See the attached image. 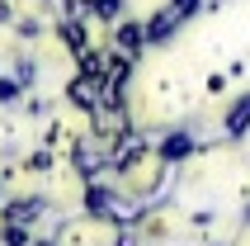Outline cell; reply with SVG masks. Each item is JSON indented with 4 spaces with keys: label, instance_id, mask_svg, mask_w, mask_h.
Returning <instances> with one entry per match:
<instances>
[{
    "label": "cell",
    "instance_id": "obj_1",
    "mask_svg": "<svg viewBox=\"0 0 250 246\" xmlns=\"http://www.w3.org/2000/svg\"><path fill=\"white\" fill-rule=\"evenodd\" d=\"M194 14H198V0H166V5L146 19V43H156V48L170 43L189 19H194Z\"/></svg>",
    "mask_w": 250,
    "mask_h": 246
},
{
    "label": "cell",
    "instance_id": "obj_2",
    "mask_svg": "<svg viewBox=\"0 0 250 246\" xmlns=\"http://www.w3.org/2000/svg\"><path fill=\"white\" fill-rule=\"evenodd\" d=\"M246 128H250V95H241L236 104H231V114H227V133L241 137Z\"/></svg>",
    "mask_w": 250,
    "mask_h": 246
},
{
    "label": "cell",
    "instance_id": "obj_3",
    "mask_svg": "<svg viewBox=\"0 0 250 246\" xmlns=\"http://www.w3.org/2000/svg\"><path fill=\"white\" fill-rule=\"evenodd\" d=\"M33 246H57V242H42V237H33Z\"/></svg>",
    "mask_w": 250,
    "mask_h": 246
}]
</instances>
